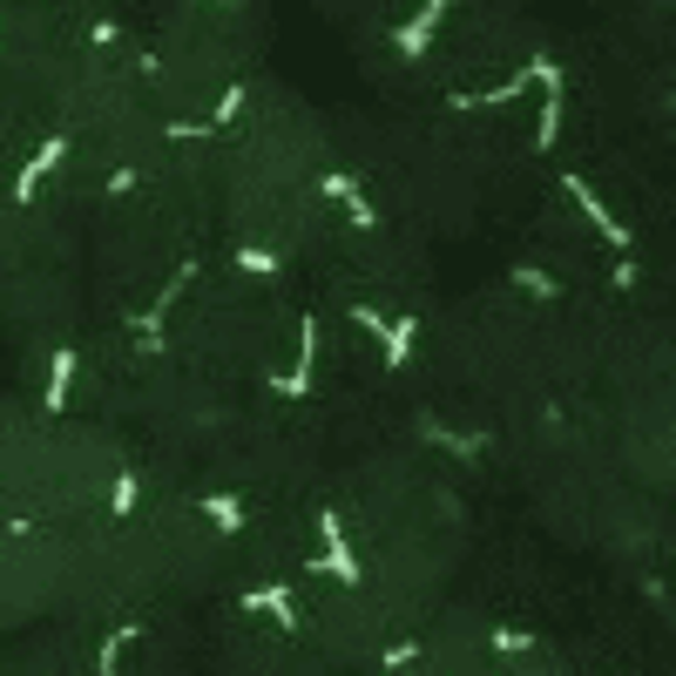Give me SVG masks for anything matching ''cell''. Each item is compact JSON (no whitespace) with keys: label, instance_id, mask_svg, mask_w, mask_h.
Here are the masks:
<instances>
[{"label":"cell","instance_id":"6da1fadb","mask_svg":"<svg viewBox=\"0 0 676 676\" xmlns=\"http://www.w3.org/2000/svg\"><path fill=\"white\" fill-rule=\"evenodd\" d=\"M562 190L575 196V210L588 217V230L603 237L609 251H629V244H635V230H629V224H622V217H616V210L603 204V196H595V183H582V176H562Z\"/></svg>","mask_w":676,"mask_h":676},{"label":"cell","instance_id":"7a4b0ae2","mask_svg":"<svg viewBox=\"0 0 676 676\" xmlns=\"http://www.w3.org/2000/svg\"><path fill=\"white\" fill-rule=\"evenodd\" d=\"M447 14H454V0H426V8H420L400 34H392V48H400L406 61H420V55L433 48V34H440V21H447Z\"/></svg>","mask_w":676,"mask_h":676},{"label":"cell","instance_id":"3957f363","mask_svg":"<svg viewBox=\"0 0 676 676\" xmlns=\"http://www.w3.org/2000/svg\"><path fill=\"white\" fill-rule=\"evenodd\" d=\"M61 163H68V136H48L42 149H34V163L14 176V204H34V196H42V183H48Z\"/></svg>","mask_w":676,"mask_h":676},{"label":"cell","instance_id":"277c9868","mask_svg":"<svg viewBox=\"0 0 676 676\" xmlns=\"http://www.w3.org/2000/svg\"><path fill=\"white\" fill-rule=\"evenodd\" d=\"M318 535H325V569H332L339 582H366V562L352 554V541H345V522H339V514H318Z\"/></svg>","mask_w":676,"mask_h":676},{"label":"cell","instance_id":"5b68a950","mask_svg":"<svg viewBox=\"0 0 676 676\" xmlns=\"http://www.w3.org/2000/svg\"><path fill=\"white\" fill-rule=\"evenodd\" d=\"M311 379H318V325L305 318V332H298V366H291V373H277V392H285V400H305Z\"/></svg>","mask_w":676,"mask_h":676},{"label":"cell","instance_id":"8992f818","mask_svg":"<svg viewBox=\"0 0 676 676\" xmlns=\"http://www.w3.org/2000/svg\"><path fill=\"white\" fill-rule=\"evenodd\" d=\"M244 609H251V616H271L277 629H298V603H291L285 582H257V588L244 595Z\"/></svg>","mask_w":676,"mask_h":676},{"label":"cell","instance_id":"52a82bcc","mask_svg":"<svg viewBox=\"0 0 676 676\" xmlns=\"http://www.w3.org/2000/svg\"><path fill=\"white\" fill-rule=\"evenodd\" d=\"M75 373H82V352H68V345H61L55 359H48V392H42V406H48V413H61V406H68Z\"/></svg>","mask_w":676,"mask_h":676},{"label":"cell","instance_id":"ba28073f","mask_svg":"<svg viewBox=\"0 0 676 676\" xmlns=\"http://www.w3.org/2000/svg\"><path fill=\"white\" fill-rule=\"evenodd\" d=\"M373 339L386 345V373H400V366L413 359V345H420V325H413V318H386Z\"/></svg>","mask_w":676,"mask_h":676},{"label":"cell","instance_id":"9c48e42d","mask_svg":"<svg viewBox=\"0 0 676 676\" xmlns=\"http://www.w3.org/2000/svg\"><path fill=\"white\" fill-rule=\"evenodd\" d=\"M204 522H210L217 535H237V528H244V522H251V514H244V501H237V494H224V488H210V494H204Z\"/></svg>","mask_w":676,"mask_h":676},{"label":"cell","instance_id":"30bf717a","mask_svg":"<svg viewBox=\"0 0 676 676\" xmlns=\"http://www.w3.org/2000/svg\"><path fill=\"white\" fill-rule=\"evenodd\" d=\"M528 75H535V89H541V95H562V82H569L562 61H548V55H535V61H528Z\"/></svg>","mask_w":676,"mask_h":676},{"label":"cell","instance_id":"8fae6325","mask_svg":"<svg viewBox=\"0 0 676 676\" xmlns=\"http://www.w3.org/2000/svg\"><path fill=\"white\" fill-rule=\"evenodd\" d=\"M123 650H129V629H123V635H108V643L95 650V676H123Z\"/></svg>","mask_w":676,"mask_h":676},{"label":"cell","instance_id":"7c38bea8","mask_svg":"<svg viewBox=\"0 0 676 676\" xmlns=\"http://www.w3.org/2000/svg\"><path fill=\"white\" fill-rule=\"evenodd\" d=\"M488 643H494V656H522V650H535V635H522V629H494Z\"/></svg>","mask_w":676,"mask_h":676},{"label":"cell","instance_id":"4fadbf2b","mask_svg":"<svg viewBox=\"0 0 676 676\" xmlns=\"http://www.w3.org/2000/svg\"><path fill=\"white\" fill-rule=\"evenodd\" d=\"M345 217L359 224V230H373V224H379V210H373V196H366V190H352V196H345Z\"/></svg>","mask_w":676,"mask_h":676},{"label":"cell","instance_id":"5bb4252c","mask_svg":"<svg viewBox=\"0 0 676 676\" xmlns=\"http://www.w3.org/2000/svg\"><path fill=\"white\" fill-rule=\"evenodd\" d=\"M108 507H115V514H129V507H136V473H115V488H108Z\"/></svg>","mask_w":676,"mask_h":676},{"label":"cell","instance_id":"9a60e30c","mask_svg":"<svg viewBox=\"0 0 676 676\" xmlns=\"http://www.w3.org/2000/svg\"><path fill=\"white\" fill-rule=\"evenodd\" d=\"M237 271H257V277H277V251H237Z\"/></svg>","mask_w":676,"mask_h":676},{"label":"cell","instance_id":"2e32d148","mask_svg":"<svg viewBox=\"0 0 676 676\" xmlns=\"http://www.w3.org/2000/svg\"><path fill=\"white\" fill-rule=\"evenodd\" d=\"M514 277H522V291H535V298H562V285L541 277V271H514Z\"/></svg>","mask_w":676,"mask_h":676},{"label":"cell","instance_id":"e0dca14e","mask_svg":"<svg viewBox=\"0 0 676 676\" xmlns=\"http://www.w3.org/2000/svg\"><path fill=\"white\" fill-rule=\"evenodd\" d=\"M352 190H359V176H352V170H325V196H339V204H345Z\"/></svg>","mask_w":676,"mask_h":676},{"label":"cell","instance_id":"ac0fdd59","mask_svg":"<svg viewBox=\"0 0 676 676\" xmlns=\"http://www.w3.org/2000/svg\"><path fill=\"white\" fill-rule=\"evenodd\" d=\"M210 8H237V0H210Z\"/></svg>","mask_w":676,"mask_h":676}]
</instances>
